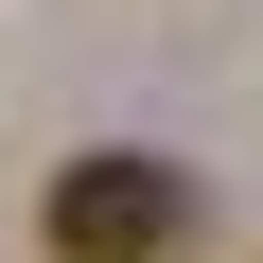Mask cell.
Instances as JSON below:
<instances>
[{"label":"cell","mask_w":263,"mask_h":263,"mask_svg":"<svg viewBox=\"0 0 263 263\" xmlns=\"http://www.w3.org/2000/svg\"><path fill=\"white\" fill-rule=\"evenodd\" d=\"M193 228H211V193L176 158H53V193H35L53 263H193Z\"/></svg>","instance_id":"6da1fadb"}]
</instances>
